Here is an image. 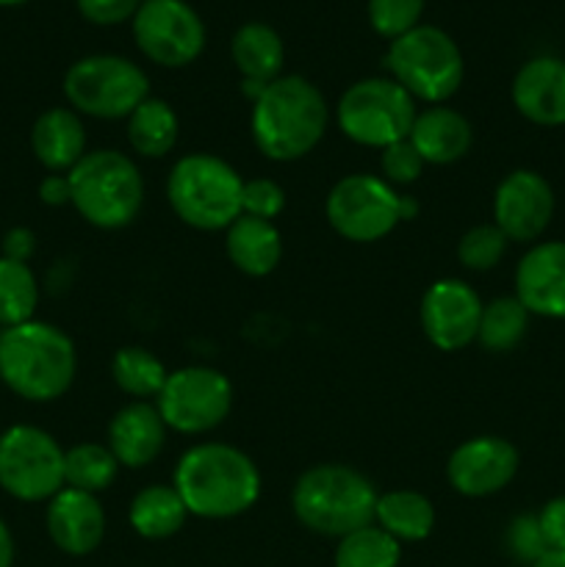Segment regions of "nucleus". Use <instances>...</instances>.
I'll list each match as a JSON object with an SVG mask.
<instances>
[{"label": "nucleus", "instance_id": "nucleus-1", "mask_svg": "<svg viewBox=\"0 0 565 567\" xmlns=\"http://www.w3.org/2000/svg\"><path fill=\"white\" fill-rule=\"evenodd\" d=\"M175 491L188 515L203 520H230L260 498V471L249 454L230 443H197L177 460Z\"/></svg>", "mask_w": 565, "mask_h": 567}, {"label": "nucleus", "instance_id": "nucleus-2", "mask_svg": "<svg viewBox=\"0 0 565 567\" xmlns=\"http://www.w3.org/2000/svg\"><path fill=\"white\" fill-rule=\"evenodd\" d=\"M330 125V109L319 86L302 75H280L253 103L249 133L260 153L291 164L319 147Z\"/></svg>", "mask_w": 565, "mask_h": 567}, {"label": "nucleus", "instance_id": "nucleus-3", "mask_svg": "<svg viewBox=\"0 0 565 567\" xmlns=\"http://www.w3.org/2000/svg\"><path fill=\"white\" fill-rule=\"evenodd\" d=\"M78 352L72 338L48 321L0 330V377L25 402H55L75 382Z\"/></svg>", "mask_w": 565, "mask_h": 567}, {"label": "nucleus", "instance_id": "nucleus-4", "mask_svg": "<svg viewBox=\"0 0 565 567\" xmlns=\"http://www.w3.org/2000/svg\"><path fill=\"white\" fill-rule=\"evenodd\" d=\"M377 498V487L358 468L321 463L299 474L291 491V509L308 532L341 540L374 524Z\"/></svg>", "mask_w": 565, "mask_h": 567}, {"label": "nucleus", "instance_id": "nucleus-5", "mask_svg": "<svg viewBox=\"0 0 565 567\" xmlns=\"http://www.w3.org/2000/svg\"><path fill=\"white\" fill-rule=\"evenodd\" d=\"M72 205L97 230H122L144 208V177L120 150H92L70 172Z\"/></svg>", "mask_w": 565, "mask_h": 567}, {"label": "nucleus", "instance_id": "nucleus-6", "mask_svg": "<svg viewBox=\"0 0 565 567\" xmlns=\"http://www.w3.org/2000/svg\"><path fill=\"white\" fill-rule=\"evenodd\" d=\"M244 177L210 153L183 155L166 181V199L183 225L203 233L227 230L242 216Z\"/></svg>", "mask_w": 565, "mask_h": 567}, {"label": "nucleus", "instance_id": "nucleus-7", "mask_svg": "<svg viewBox=\"0 0 565 567\" xmlns=\"http://www.w3.org/2000/svg\"><path fill=\"white\" fill-rule=\"evenodd\" d=\"M386 70L413 100L443 105L463 86L465 61L446 31L415 25L404 37L393 39L386 53Z\"/></svg>", "mask_w": 565, "mask_h": 567}, {"label": "nucleus", "instance_id": "nucleus-8", "mask_svg": "<svg viewBox=\"0 0 565 567\" xmlns=\"http://www.w3.org/2000/svg\"><path fill=\"white\" fill-rule=\"evenodd\" d=\"M64 97L81 116L127 120L150 97V78L125 55H83L66 70Z\"/></svg>", "mask_w": 565, "mask_h": 567}, {"label": "nucleus", "instance_id": "nucleus-9", "mask_svg": "<svg viewBox=\"0 0 565 567\" xmlns=\"http://www.w3.org/2000/svg\"><path fill=\"white\" fill-rule=\"evenodd\" d=\"M415 100L393 78H363L341 94L336 122L349 142L386 150L410 136Z\"/></svg>", "mask_w": 565, "mask_h": 567}, {"label": "nucleus", "instance_id": "nucleus-10", "mask_svg": "<svg viewBox=\"0 0 565 567\" xmlns=\"http://www.w3.org/2000/svg\"><path fill=\"white\" fill-rule=\"evenodd\" d=\"M0 487L17 502H50L64 491V449L50 432L17 424L0 435Z\"/></svg>", "mask_w": 565, "mask_h": 567}, {"label": "nucleus", "instance_id": "nucleus-11", "mask_svg": "<svg viewBox=\"0 0 565 567\" xmlns=\"http://www.w3.org/2000/svg\"><path fill=\"white\" fill-rule=\"evenodd\" d=\"M166 430L181 435H205L225 424L233 410V385L210 365H186L166 377L155 399Z\"/></svg>", "mask_w": 565, "mask_h": 567}, {"label": "nucleus", "instance_id": "nucleus-12", "mask_svg": "<svg viewBox=\"0 0 565 567\" xmlns=\"http://www.w3.org/2000/svg\"><path fill=\"white\" fill-rule=\"evenodd\" d=\"M399 197L393 186L382 177L358 172L347 175L327 194V221L341 238L355 244H374L391 236L393 227L402 221Z\"/></svg>", "mask_w": 565, "mask_h": 567}, {"label": "nucleus", "instance_id": "nucleus-13", "mask_svg": "<svg viewBox=\"0 0 565 567\" xmlns=\"http://www.w3.org/2000/svg\"><path fill=\"white\" fill-rule=\"evenodd\" d=\"M131 25L144 59L170 70L192 64L205 48V25L186 0H142Z\"/></svg>", "mask_w": 565, "mask_h": 567}, {"label": "nucleus", "instance_id": "nucleus-14", "mask_svg": "<svg viewBox=\"0 0 565 567\" xmlns=\"http://www.w3.org/2000/svg\"><path fill=\"white\" fill-rule=\"evenodd\" d=\"M482 299L469 282L458 277L435 280L421 297L419 319L427 341L441 352H460L476 341L482 319Z\"/></svg>", "mask_w": 565, "mask_h": 567}, {"label": "nucleus", "instance_id": "nucleus-15", "mask_svg": "<svg viewBox=\"0 0 565 567\" xmlns=\"http://www.w3.org/2000/svg\"><path fill=\"white\" fill-rule=\"evenodd\" d=\"M521 465L518 449L499 435H476L460 443L446 463V480L465 498H487L515 480Z\"/></svg>", "mask_w": 565, "mask_h": 567}, {"label": "nucleus", "instance_id": "nucleus-16", "mask_svg": "<svg viewBox=\"0 0 565 567\" xmlns=\"http://www.w3.org/2000/svg\"><path fill=\"white\" fill-rule=\"evenodd\" d=\"M554 216V192L535 169H515L493 194V225L507 241L532 244L546 233Z\"/></svg>", "mask_w": 565, "mask_h": 567}, {"label": "nucleus", "instance_id": "nucleus-17", "mask_svg": "<svg viewBox=\"0 0 565 567\" xmlns=\"http://www.w3.org/2000/svg\"><path fill=\"white\" fill-rule=\"evenodd\" d=\"M515 299L530 316L565 321V241H541L515 266Z\"/></svg>", "mask_w": 565, "mask_h": 567}, {"label": "nucleus", "instance_id": "nucleus-18", "mask_svg": "<svg viewBox=\"0 0 565 567\" xmlns=\"http://www.w3.org/2000/svg\"><path fill=\"white\" fill-rule=\"evenodd\" d=\"M48 535L59 551L86 557L105 540V509L97 496L64 487L48 502Z\"/></svg>", "mask_w": 565, "mask_h": 567}, {"label": "nucleus", "instance_id": "nucleus-19", "mask_svg": "<svg viewBox=\"0 0 565 567\" xmlns=\"http://www.w3.org/2000/svg\"><path fill=\"white\" fill-rule=\"evenodd\" d=\"M513 105L526 122L541 127L565 125V59L535 55L513 78Z\"/></svg>", "mask_w": 565, "mask_h": 567}, {"label": "nucleus", "instance_id": "nucleus-20", "mask_svg": "<svg viewBox=\"0 0 565 567\" xmlns=\"http://www.w3.org/2000/svg\"><path fill=\"white\" fill-rule=\"evenodd\" d=\"M166 443V424L155 402H131L111 419L109 443L111 454L122 468H147Z\"/></svg>", "mask_w": 565, "mask_h": 567}, {"label": "nucleus", "instance_id": "nucleus-21", "mask_svg": "<svg viewBox=\"0 0 565 567\" xmlns=\"http://www.w3.org/2000/svg\"><path fill=\"white\" fill-rule=\"evenodd\" d=\"M408 138L424 164L449 166L469 155L474 144V127L460 111L449 105H430L415 114Z\"/></svg>", "mask_w": 565, "mask_h": 567}, {"label": "nucleus", "instance_id": "nucleus-22", "mask_svg": "<svg viewBox=\"0 0 565 567\" xmlns=\"http://www.w3.org/2000/svg\"><path fill=\"white\" fill-rule=\"evenodd\" d=\"M31 150L53 175H66L86 155V127L72 109H48L31 127Z\"/></svg>", "mask_w": 565, "mask_h": 567}, {"label": "nucleus", "instance_id": "nucleus-23", "mask_svg": "<svg viewBox=\"0 0 565 567\" xmlns=\"http://www.w3.org/2000/svg\"><path fill=\"white\" fill-rule=\"evenodd\" d=\"M225 249L230 264L247 277H266L282 258V236L275 221L242 214L227 227Z\"/></svg>", "mask_w": 565, "mask_h": 567}, {"label": "nucleus", "instance_id": "nucleus-24", "mask_svg": "<svg viewBox=\"0 0 565 567\" xmlns=\"http://www.w3.org/2000/svg\"><path fill=\"white\" fill-rule=\"evenodd\" d=\"M230 55L236 70L242 72V81L271 83L282 75V48L280 33L266 22H247L238 28L230 39Z\"/></svg>", "mask_w": 565, "mask_h": 567}, {"label": "nucleus", "instance_id": "nucleus-25", "mask_svg": "<svg viewBox=\"0 0 565 567\" xmlns=\"http://www.w3.org/2000/svg\"><path fill=\"white\" fill-rule=\"evenodd\" d=\"M374 524L397 543H421L435 529V507L424 493L391 491L380 493Z\"/></svg>", "mask_w": 565, "mask_h": 567}, {"label": "nucleus", "instance_id": "nucleus-26", "mask_svg": "<svg viewBox=\"0 0 565 567\" xmlns=\"http://www.w3.org/2000/svg\"><path fill=\"white\" fill-rule=\"evenodd\" d=\"M188 518V509L183 504L175 485H150L133 496L127 520L133 532L144 540H166L177 535Z\"/></svg>", "mask_w": 565, "mask_h": 567}, {"label": "nucleus", "instance_id": "nucleus-27", "mask_svg": "<svg viewBox=\"0 0 565 567\" xmlns=\"http://www.w3.org/2000/svg\"><path fill=\"white\" fill-rule=\"evenodd\" d=\"M181 133L175 109L166 100L150 94L131 116H127V144L142 158H164L172 153Z\"/></svg>", "mask_w": 565, "mask_h": 567}, {"label": "nucleus", "instance_id": "nucleus-28", "mask_svg": "<svg viewBox=\"0 0 565 567\" xmlns=\"http://www.w3.org/2000/svg\"><path fill=\"white\" fill-rule=\"evenodd\" d=\"M111 377L116 388L133 399V402H153L158 399L161 388L166 385V365L144 347H122L116 349L111 360Z\"/></svg>", "mask_w": 565, "mask_h": 567}, {"label": "nucleus", "instance_id": "nucleus-29", "mask_svg": "<svg viewBox=\"0 0 565 567\" xmlns=\"http://www.w3.org/2000/svg\"><path fill=\"white\" fill-rule=\"evenodd\" d=\"M530 330V310L513 297H499L482 308L480 332H476V343L485 352L504 354L513 352Z\"/></svg>", "mask_w": 565, "mask_h": 567}, {"label": "nucleus", "instance_id": "nucleus-30", "mask_svg": "<svg viewBox=\"0 0 565 567\" xmlns=\"http://www.w3.org/2000/svg\"><path fill=\"white\" fill-rule=\"evenodd\" d=\"M122 465L105 443H78L64 452V485L72 491L97 493L114 485Z\"/></svg>", "mask_w": 565, "mask_h": 567}, {"label": "nucleus", "instance_id": "nucleus-31", "mask_svg": "<svg viewBox=\"0 0 565 567\" xmlns=\"http://www.w3.org/2000/svg\"><path fill=\"white\" fill-rule=\"evenodd\" d=\"M39 305V282L31 266L0 258V327H17L33 319Z\"/></svg>", "mask_w": 565, "mask_h": 567}, {"label": "nucleus", "instance_id": "nucleus-32", "mask_svg": "<svg viewBox=\"0 0 565 567\" xmlns=\"http://www.w3.org/2000/svg\"><path fill=\"white\" fill-rule=\"evenodd\" d=\"M332 563H336V567H399V563H402V543H397L380 526L371 524L341 537Z\"/></svg>", "mask_w": 565, "mask_h": 567}, {"label": "nucleus", "instance_id": "nucleus-33", "mask_svg": "<svg viewBox=\"0 0 565 567\" xmlns=\"http://www.w3.org/2000/svg\"><path fill=\"white\" fill-rule=\"evenodd\" d=\"M507 236L496 225H476L460 238L458 258L471 271H491L502 264L507 252Z\"/></svg>", "mask_w": 565, "mask_h": 567}, {"label": "nucleus", "instance_id": "nucleus-34", "mask_svg": "<svg viewBox=\"0 0 565 567\" xmlns=\"http://www.w3.org/2000/svg\"><path fill=\"white\" fill-rule=\"evenodd\" d=\"M421 14H424V0H369L371 28L388 42L421 25Z\"/></svg>", "mask_w": 565, "mask_h": 567}, {"label": "nucleus", "instance_id": "nucleus-35", "mask_svg": "<svg viewBox=\"0 0 565 567\" xmlns=\"http://www.w3.org/2000/svg\"><path fill=\"white\" fill-rule=\"evenodd\" d=\"M424 158L415 153L410 138H402V142L380 150L382 181H388L391 186H410V183H415L424 175Z\"/></svg>", "mask_w": 565, "mask_h": 567}, {"label": "nucleus", "instance_id": "nucleus-36", "mask_svg": "<svg viewBox=\"0 0 565 567\" xmlns=\"http://www.w3.org/2000/svg\"><path fill=\"white\" fill-rule=\"evenodd\" d=\"M286 208V192L277 181L271 177H253L244 181L242 194V214L258 216V219L275 221L277 216Z\"/></svg>", "mask_w": 565, "mask_h": 567}, {"label": "nucleus", "instance_id": "nucleus-37", "mask_svg": "<svg viewBox=\"0 0 565 567\" xmlns=\"http://www.w3.org/2000/svg\"><path fill=\"white\" fill-rule=\"evenodd\" d=\"M507 548L518 563L535 565L543 554L548 551L546 540H543L541 524H537V515H518L513 524L507 526Z\"/></svg>", "mask_w": 565, "mask_h": 567}, {"label": "nucleus", "instance_id": "nucleus-38", "mask_svg": "<svg viewBox=\"0 0 565 567\" xmlns=\"http://www.w3.org/2000/svg\"><path fill=\"white\" fill-rule=\"evenodd\" d=\"M75 6L92 25H122L136 17L142 0H75Z\"/></svg>", "mask_w": 565, "mask_h": 567}, {"label": "nucleus", "instance_id": "nucleus-39", "mask_svg": "<svg viewBox=\"0 0 565 567\" xmlns=\"http://www.w3.org/2000/svg\"><path fill=\"white\" fill-rule=\"evenodd\" d=\"M537 524H541L548 551H565V496L543 504V509L537 513Z\"/></svg>", "mask_w": 565, "mask_h": 567}, {"label": "nucleus", "instance_id": "nucleus-40", "mask_svg": "<svg viewBox=\"0 0 565 567\" xmlns=\"http://www.w3.org/2000/svg\"><path fill=\"white\" fill-rule=\"evenodd\" d=\"M37 252V236L28 227H11L3 236V258L28 264Z\"/></svg>", "mask_w": 565, "mask_h": 567}, {"label": "nucleus", "instance_id": "nucleus-41", "mask_svg": "<svg viewBox=\"0 0 565 567\" xmlns=\"http://www.w3.org/2000/svg\"><path fill=\"white\" fill-rule=\"evenodd\" d=\"M39 199L50 208H61V205H72V188L70 177L66 175H53L50 172L42 183H39Z\"/></svg>", "mask_w": 565, "mask_h": 567}, {"label": "nucleus", "instance_id": "nucleus-42", "mask_svg": "<svg viewBox=\"0 0 565 567\" xmlns=\"http://www.w3.org/2000/svg\"><path fill=\"white\" fill-rule=\"evenodd\" d=\"M14 565V537H11L9 526L0 520V567Z\"/></svg>", "mask_w": 565, "mask_h": 567}, {"label": "nucleus", "instance_id": "nucleus-43", "mask_svg": "<svg viewBox=\"0 0 565 567\" xmlns=\"http://www.w3.org/2000/svg\"><path fill=\"white\" fill-rule=\"evenodd\" d=\"M399 216H402V221H410L419 216V203H415L413 197H408V194H402L399 197Z\"/></svg>", "mask_w": 565, "mask_h": 567}, {"label": "nucleus", "instance_id": "nucleus-44", "mask_svg": "<svg viewBox=\"0 0 565 567\" xmlns=\"http://www.w3.org/2000/svg\"><path fill=\"white\" fill-rule=\"evenodd\" d=\"M532 567H565V551H546Z\"/></svg>", "mask_w": 565, "mask_h": 567}, {"label": "nucleus", "instance_id": "nucleus-45", "mask_svg": "<svg viewBox=\"0 0 565 567\" xmlns=\"http://www.w3.org/2000/svg\"><path fill=\"white\" fill-rule=\"evenodd\" d=\"M22 3H28V0H0V6H3V9H11V6H22Z\"/></svg>", "mask_w": 565, "mask_h": 567}, {"label": "nucleus", "instance_id": "nucleus-46", "mask_svg": "<svg viewBox=\"0 0 565 567\" xmlns=\"http://www.w3.org/2000/svg\"><path fill=\"white\" fill-rule=\"evenodd\" d=\"M0 382H3V377H0Z\"/></svg>", "mask_w": 565, "mask_h": 567}]
</instances>
